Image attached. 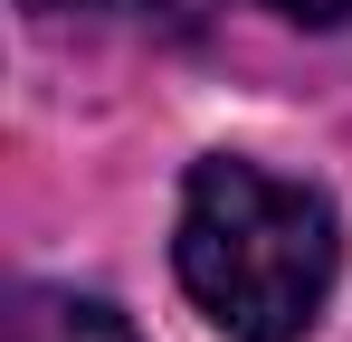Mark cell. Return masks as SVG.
I'll return each mask as SVG.
<instances>
[{"label": "cell", "instance_id": "6da1fadb", "mask_svg": "<svg viewBox=\"0 0 352 342\" xmlns=\"http://www.w3.org/2000/svg\"><path fill=\"white\" fill-rule=\"evenodd\" d=\"M172 266L229 342H305L343 276V228L314 181H286L248 152H210L181 181Z\"/></svg>", "mask_w": 352, "mask_h": 342}, {"label": "cell", "instance_id": "7a4b0ae2", "mask_svg": "<svg viewBox=\"0 0 352 342\" xmlns=\"http://www.w3.org/2000/svg\"><path fill=\"white\" fill-rule=\"evenodd\" d=\"M10 342H143L105 295H76V285H19L10 295Z\"/></svg>", "mask_w": 352, "mask_h": 342}, {"label": "cell", "instance_id": "3957f363", "mask_svg": "<svg viewBox=\"0 0 352 342\" xmlns=\"http://www.w3.org/2000/svg\"><path fill=\"white\" fill-rule=\"evenodd\" d=\"M115 10H143V19H162V29H200L219 0H115Z\"/></svg>", "mask_w": 352, "mask_h": 342}, {"label": "cell", "instance_id": "277c9868", "mask_svg": "<svg viewBox=\"0 0 352 342\" xmlns=\"http://www.w3.org/2000/svg\"><path fill=\"white\" fill-rule=\"evenodd\" d=\"M286 19H305V29H333V19H352V0H276Z\"/></svg>", "mask_w": 352, "mask_h": 342}]
</instances>
